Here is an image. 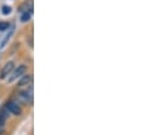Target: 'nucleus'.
Returning <instances> with one entry per match:
<instances>
[{
  "mask_svg": "<svg viewBox=\"0 0 146 135\" xmlns=\"http://www.w3.org/2000/svg\"><path fill=\"white\" fill-rule=\"evenodd\" d=\"M26 70H27V66H26V65H19V66H17V68L15 69V72L13 73V75L8 78V82L11 83V82H14L15 80H17L18 77L25 75Z\"/></svg>",
  "mask_w": 146,
  "mask_h": 135,
  "instance_id": "obj_1",
  "label": "nucleus"
},
{
  "mask_svg": "<svg viewBox=\"0 0 146 135\" xmlns=\"http://www.w3.org/2000/svg\"><path fill=\"white\" fill-rule=\"evenodd\" d=\"M6 110H7L8 112H11L13 115H21V114H22L21 107H19L17 103H15V102H13V101H9L6 103Z\"/></svg>",
  "mask_w": 146,
  "mask_h": 135,
  "instance_id": "obj_2",
  "label": "nucleus"
},
{
  "mask_svg": "<svg viewBox=\"0 0 146 135\" xmlns=\"http://www.w3.org/2000/svg\"><path fill=\"white\" fill-rule=\"evenodd\" d=\"M15 67V64H14V61H8L7 64H5V66L2 67L1 69V73H0V77L3 80V78H6L7 76H9V74L13 72V69Z\"/></svg>",
  "mask_w": 146,
  "mask_h": 135,
  "instance_id": "obj_3",
  "label": "nucleus"
},
{
  "mask_svg": "<svg viewBox=\"0 0 146 135\" xmlns=\"http://www.w3.org/2000/svg\"><path fill=\"white\" fill-rule=\"evenodd\" d=\"M31 81H32V75H31V74L23 75V76H22V78H21V80H19V82H18V85H19V86L27 85V84H30V83H31Z\"/></svg>",
  "mask_w": 146,
  "mask_h": 135,
  "instance_id": "obj_4",
  "label": "nucleus"
},
{
  "mask_svg": "<svg viewBox=\"0 0 146 135\" xmlns=\"http://www.w3.org/2000/svg\"><path fill=\"white\" fill-rule=\"evenodd\" d=\"M13 33H14V27H11V29H10V31H9V33L5 36V40L2 41V43H1V45H0V48H1V49H2V48H5V45L7 44L8 40L10 39V36H11V34H13Z\"/></svg>",
  "mask_w": 146,
  "mask_h": 135,
  "instance_id": "obj_5",
  "label": "nucleus"
},
{
  "mask_svg": "<svg viewBox=\"0 0 146 135\" xmlns=\"http://www.w3.org/2000/svg\"><path fill=\"white\" fill-rule=\"evenodd\" d=\"M31 16H32V14H31V13H29V11H25V13H23V14H22L21 21H22L23 23H25V22H29V21L31 19Z\"/></svg>",
  "mask_w": 146,
  "mask_h": 135,
  "instance_id": "obj_6",
  "label": "nucleus"
},
{
  "mask_svg": "<svg viewBox=\"0 0 146 135\" xmlns=\"http://www.w3.org/2000/svg\"><path fill=\"white\" fill-rule=\"evenodd\" d=\"M9 27H10V24L8 22H0V32L9 30Z\"/></svg>",
  "mask_w": 146,
  "mask_h": 135,
  "instance_id": "obj_7",
  "label": "nucleus"
},
{
  "mask_svg": "<svg viewBox=\"0 0 146 135\" xmlns=\"http://www.w3.org/2000/svg\"><path fill=\"white\" fill-rule=\"evenodd\" d=\"M1 11H2L3 15H9V14L11 13V7H9V6H3L2 9H1Z\"/></svg>",
  "mask_w": 146,
  "mask_h": 135,
  "instance_id": "obj_8",
  "label": "nucleus"
},
{
  "mask_svg": "<svg viewBox=\"0 0 146 135\" xmlns=\"http://www.w3.org/2000/svg\"><path fill=\"white\" fill-rule=\"evenodd\" d=\"M3 124H5V119L0 118V133L2 132V128H3Z\"/></svg>",
  "mask_w": 146,
  "mask_h": 135,
  "instance_id": "obj_9",
  "label": "nucleus"
},
{
  "mask_svg": "<svg viewBox=\"0 0 146 135\" xmlns=\"http://www.w3.org/2000/svg\"><path fill=\"white\" fill-rule=\"evenodd\" d=\"M29 42H30V45H31V48H32V47H33V43H32V36L29 37Z\"/></svg>",
  "mask_w": 146,
  "mask_h": 135,
  "instance_id": "obj_10",
  "label": "nucleus"
}]
</instances>
